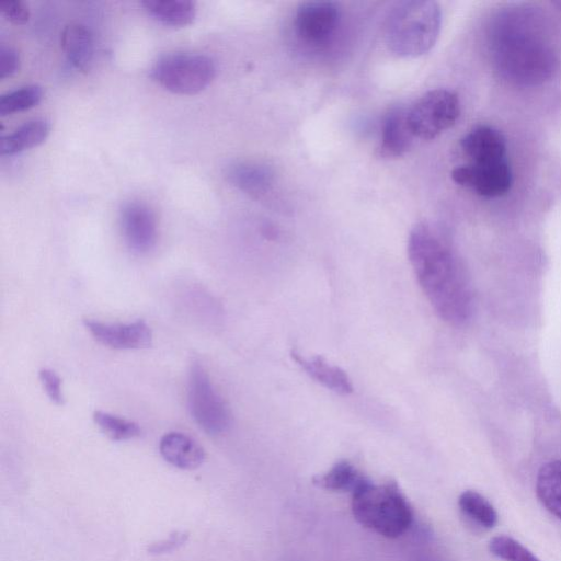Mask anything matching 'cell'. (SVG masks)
<instances>
[{"instance_id":"cell-6","label":"cell","mask_w":561,"mask_h":561,"mask_svg":"<svg viewBox=\"0 0 561 561\" xmlns=\"http://www.w3.org/2000/svg\"><path fill=\"white\" fill-rule=\"evenodd\" d=\"M460 115L458 95L435 89L420 96L407 108L408 126L414 138L430 140L453 127Z\"/></svg>"},{"instance_id":"cell-30","label":"cell","mask_w":561,"mask_h":561,"mask_svg":"<svg viewBox=\"0 0 561 561\" xmlns=\"http://www.w3.org/2000/svg\"><path fill=\"white\" fill-rule=\"evenodd\" d=\"M553 4L557 5L561 10V0L554 1Z\"/></svg>"},{"instance_id":"cell-4","label":"cell","mask_w":561,"mask_h":561,"mask_svg":"<svg viewBox=\"0 0 561 561\" xmlns=\"http://www.w3.org/2000/svg\"><path fill=\"white\" fill-rule=\"evenodd\" d=\"M520 27L505 30L497 38L495 59L499 70L510 80L535 84L549 78L554 57L546 44Z\"/></svg>"},{"instance_id":"cell-12","label":"cell","mask_w":561,"mask_h":561,"mask_svg":"<svg viewBox=\"0 0 561 561\" xmlns=\"http://www.w3.org/2000/svg\"><path fill=\"white\" fill-rule=\"evenodd\" d=\"M460 146L472 163L505 160V137L491 126L481 125L473 128L462 137Z\"/></svg>"},{"instance_id":"cell-9","label":"cell","mask_w":561,"mask_h":561,"mask_svg":"<svg viewBox=\"0 0 561 561\" xmlns=\"http://www.w3.org/2000/svg\"><path fill=\"white\" fill-rule=\"evenodd\" d=\"M341 20L336 3L309 1L301 3L295 14L294 25L298 37L312 46H321L335 34Z\"/></svg>"},{"instance_id":"cell-13","label":"cell","mask_w":561,"mask_h":561,"mask_svg":"<svg viewBox=\"0 0 561 561\" xmlns=\"http://www.w3.org/2000/svg\"><path fill=\"white\" fill-rule=\"evenodd\" d=\"M159 450L167 462L183 470L198 468L206 458L203 447L180 432L164 434L160 439Z\"/></svg>"},{"instance_id":"cell-2","label":"cell","mask_w":561,"mask_h":561,"mask_svg":"<svg viewBox=\"0 0 561 561\" xmlns=\"http://www.w3.org/2000/svg\"><path fill=\"white\" fill-rule=\"evenodd\" d=\"M442 25L437 2L408 0L397 2L385 23V39L389 49L400 57H417L436 43Z\"/></svg>"},{"instance_id":"cell-8","label":"cell","mask_w":561,"mask_h":561,"mask_svg":"<svg viewBox=\"0 0 561 561\" xmlns=\"http://www.w3.org/2000/svg\"><path fill=\"white\" fill-rule=\"evenodd\" d=\"M455 183L469 188L482 197L505 195L512 186V171L506 159L486 163H469L451 172Z\"/></svg>"},{"instance_id":"cell-15","label":"cell","mask_w":561,"mask_h":561,"mask_svg":"<svg viewBox=\"0 0 561 561\" xmlns=\"http://www.w3.org/2000/svg\"><path fill=\"white\" fill-rule=\"evenodd\" d=\"M414 139L408 126L407 110L394 108L383 121L379 153L385 158H399L411 148Z\"/></svg>"},{"instance_id":"cell-27","label":"cell","mask_w":561,"mask_h":561,"mask_svg":"<svg viewBox=\"0 0 561 561\" xmlns=\"http://www.w3.org/2000/svg\"><path fill=\"white\" fill-rule=\"evenodd\" d=\"M38 377L50 401L55 404L61 405L65 399L61 391V379L59 376L51 369L43 368L39 370Z\"/></svg>"},{"instance_id":"cell-22","label":"cell","mask_w":561,"mask_h":561,"mask_svg":"<svg viewBox=\"0 0 561 561\" xmlns=\"http://www.w3.org/2000/svg\"><path fill=\"white\" fill-rule=\"evenodd\" d=\"M462 514L482 528H493L497 524V513L493 505L479 492L463 491L458 499Z\"/></svg>"},{"instance_id":"cell-5","label":"cell","mask_w":561,"mask_h":561,"mask_svg":"<svg viewBox=\"0 0 561 561\" xmlns=\"http://www.w3.org/2000/svg\"><path fill=\"white\" fill-rule=\"evenodd\" d=\"M216 66L206 55L175 53L159 58L150 77L163 89L182 95L197 94L213 81Z\"/></svg>"},{"instance_id":"cell-18","label":"cell","mask_w":561,"mask_h":561,"mask_svg":"<svg viewBox=\"0 0 561 561\" xmlns=\"http://www.w3.org/2000/svg\"><path fill=\"white\" fill-rule=\"evenodd\" d=\"M141 5L156 21L171 27L190 25L196 14L195 3L190 0H144Z\"/></svg>"},{"instance_id":"cell-16","label":"cell","mask_w":561,"mask_h":561,"mask_svg":"<svg viewBox=\"0 0 561 561\" xmlns=\"http://www.w3.org/2000/svg\"><path fill=\"white\" fill-rule=\"evenodd\" d=\"M226 178L240 191L259 197L272 187L274 174L265 164L244 161L229 165Z\"/></svg>"},{"instance_id":"cell-28","label":"cell","mask_w":561,"mask_h":561,"mask_svg":"<svg viewBox=\"0 0 561 561\" xmlns=\"http://www.w3.org/2000/svg\"><path fill=\"white\" fill-rule=\"evenodd\" d=\"M0 11L8 21L15 25H23L30 19L27 5L20 0L1 1Z\"/></svg>"},{"instance_id":"cell-29","label":"cell","mask_w":561,"mask_h":561,"mask_svg":"<svg viewBox=\"0 0 561 561\" xmlns=\"http://www.w3.org/2000/svg\"><path fill=\"white\" fill-rule=\"evenodd\" d=\"M20 67L18 51L8 45H0V79L12 77Z\"/></svg>"},{"instance_id":"cell-14","label":"cell","mask_w":561,"mask_h":561,"mask_svg":"<svg viewBox=\"0 0 561 561\" xmlns=\"http://www.w3.org/2000/svg\"><path fill=\"white\" fill-rule=\"evenodd\" d=\"M60 45L68 61L87 73L93 64L94 43L91 31L83 24H67L60 34Z\"/></svg>"},{"instance_id":"cell-25","label":"cell","mask_w":561,"mask_h":561,"mask_svg":"<svg viewBox=\"0 0 561 561\" xmlns=\"http://www.w3.org/2000/svg\"><path fill=\"white\" fill-rule=\"evenodd\" d=\"M489 550L493 556L504 561H540L520 542L505 535L493 537L489 541Z\"/></svg>"},{"instance_id":"cell-17","label":"cell","mask_w":561,"mask_h":561,"mask_svg":"<svg viewBox=\"0 0 561 561\" xmlns=\"http://www.w3.org/2000/svg\"><path fill=\"white\" fill-rule=\"evenodd\" d=\"M293 359L314 380L325 388L347 394L353 391L352 381L347 374L339 366L330 364L321 356L306 357L293 351Z\"/></svg>"},{"instance_id":"cell-23","label":"cell","mask_w":561,"mask_h":561,"mask_svg":"<svg viewBox=\"0 0 561 561\" xmlns=\"http://www.w3.org/2000/svg\"><path fill=\"white\" fill-rule=\"evenodd\" d=\"M43 98V90L37 84H28L1 95L0 116L4 117L36 106Z\"/></svg>"},{"instance_id":"cell-26","label":"cell","mask_w":561,"mask_h":561,"mask_svg":"<svg viewBox=\"0 0 561 561\" xmlns=\"http://www.w3.org/2000/svg\"><path fill=\"white\" fill-rule=\"evenodd\" d=\"M187 531L175 530L168 538L158 540L147 547V552L152 556H161L178 550L188 540Z\"/></svg>"},{"instance_id":"cell-10","label":"cell","mask_w":561,"mask_h":561,"mask_svg":"<svg viewBox=\"0 0 561 561\" xmlns=\"http://www.w3.org/2000/svg\"><path fill=\"white\" fill-rule=\"evenodd\" d=\"M121 228L127 247L137 254L150 252L158 239L154 211L145 203L131 201L121 209Z\"/></svg>"},{"instance_id":"cell-20","label":"cell","mask_w":561,"mask_h":561,"mask_svg":"<svg viewBox=\"0 0 561 561\" xmlns=\"http://www.w3.org/2000/svg\"><path fill=\"white\" fill-rule=\"evenodd\" d=\"M536 493L546 510L561 519V460L550 461L540 468Z\"/></svg>"},{"instance_id":"cell-3","label":"cell","mask_w":561,"mask_h":561,"mask_svg":"<svg viewBox=\"0 0 561 561\" xmlns=\"http://www.w3.org/2000/svg\"><path fill=\"white\" fill-rule=\"evenodd\" d=\"M352 513L364 527L387 538L403 535L412 524V508L394 481L379 484L367 477L352 493Z\"/></svg>"},{"instance_id":"cell-19","label":"cell","mask_w":561,"mask_h":561,"mask_svg":"<svg viewBox=\"0 0 561 561\" xmlns=\"http://www.w3.org/2000/svg\"><path fill=\"white\" fill-rule=\"evenodd\" d=\"M49 131L50 125L46 119L28 121L13 133L1 136L0 152L11 156L37 147L46 140Z\"/></svg>"},{"instance_id":"cell-21","label":"cell","mask_w":561,"mask_h":561,"mask_svg":"<svg viewBox=\"0 0 561 561\" xmlns=\"http://www.w3.org/2000/svg\"><path fill=\"white\" fill-rule=\"evenodd\" d=\"M365 476L348 461H339L325 473L313 479V483L328 491L351 492L355 491Z\"/></svg>"},{"instance_id":"cell-24","label":"cell","mask_w":561,"mask_h":561,"mask_svg":"<svg viewBox=\"0 0 561 561\" xmlns=\"http://www.w3.org/2000/svg\"><path fill=\"white\" fill-rule=\"evenodd\" d=\"M93 420L108 438L116 442L138 437L141 433V428L137 423L104 411H95Z\"/></svg>"},{"instance_id":"cell-7","label":"cell","mask_w":561,"mask_h":561,"mask_svg":"<svg viewBox=\"0 0 561 561\" xmlns=\"http://www.w3.org/2000/svg\"><path fill=\"white\" fill-rule=\"evenodd\" d=\"M188 408L196 424L209 435L227 431L231 416L227 404L216 392L204 367L194 362L188 377Z\"/></svg>"},{"instance_id":"cell-1","label":"cell","mask_w":561,"mask_h":561,"mask_svg":"<svg viewBox=\"0 0 561 561\" xmlns=\"http://www.w3.org/2000/svg\"><path fill=\"white\" fill-rule=\"evenodd\" d=\"M408 256L435 312L453 325L466 323L473 309L471 286L444 232L426 221L416 224L409 234Z\"/></svg>"},{"instance_id":"cell-11","label":"cell","mask_w":561,"mask_h":561,"mask_svg":"<svg viewBox=\"0 0 561 561\" xmlns=\"http://www.w3.org/2000/svg\"><path fill=\"white\" fill-rule=\"evenodd\" d=\"M83 323L98 342L112 348L138 350L152 343L151 329L142 320L131 323H104L84 319Z\"/></svg>"}]
</instances>
